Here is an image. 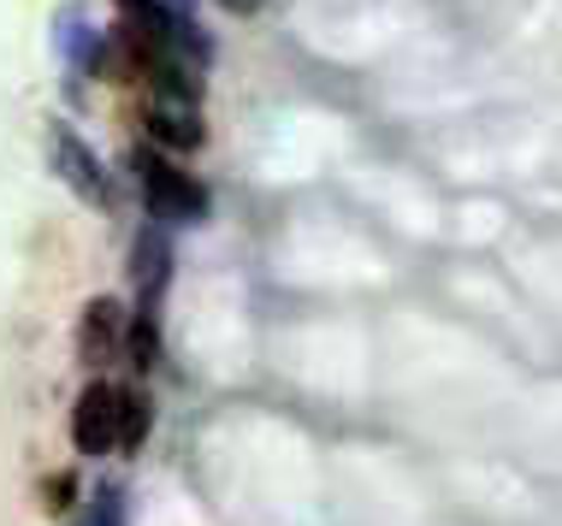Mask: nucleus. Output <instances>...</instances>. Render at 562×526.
Here are the masks:
<instances>
[{
  "label": "nucleus",
  "instance_id": "nucleus-1",
  "mask_svg": "<svg viewBox=\"0 0 562 526\" xmlns=\"http://www.w3.org/2000/svg\"><path fill=\"white\" fill-rule=\"evenodd\" d=\"M136 178H143V202H148V219L155 225H190V219L207 214L202 178L172 167L160 148H136Z\"/></svg>",
  "mask_w": 562,
  "mask_h": 526
},
{
  "label": "nucleus",
  "instance_id": "nucleus-2",
  "mask_svg": "<svg viewBox=\"0 0 562 526\" xmlns=\"http://www.w3.org/2000/svg\"><path fill=\"white\" fill-rule=\"evenodd\" d=\"M71 444H78V456L119 449V385H108V379L83 385L78 409H71Z\"/></svg>",
  "mask_w": 562,
  "mask_h": 526
},
{
  "label": "nucleus",
  "instance_id": "nucleus-3",
  "mask_svg": "<svg viewBox=\"0 0 562 526\" xmlns=\"http://www.w3.org/2000/svg\"><path fill=\"white\" fill-rule=\"evenodd\" d=\"M48 142H54L59 178H66V184L78 190L89 207H108L113 202V195H108V172H101V160L89 155V142L78 137V130H71V125H48Z\"/></svg>",
  "mask_w": 562,
  "mask_h": 526
},
{
  "label": "nucleus",
  "instance_id": "nucleus-4",
  "mask_svg": "<svg viewBox=\"0 0 562 526\" xmlns=\"http://www.w3.org/2000/svg\"><path fill=\"white\" fill-rule=\"evenodd\" d=\"M125 308L113 302V296H95V302L83 308V320H78V361L83 367H113L119 350H125Z\"/></svg>",
  "mask_w": 562,
  "mask_h": 526
},
{
  "label": "nucleus",
  "instance_id": "nucleus-5",
  "mask_svg": "<svg viewBox=\"0 0 562 526\" xmlns=\"http://www.w3.org/2000/svg\"><path fill=\"white\" fill-rule=\"evenodd\" d=\"M131 278H136V296H143V308L160 302L166 278H172V237H166V225H143L131 243Z\"/></svg>",
  "mask_w": 562,
  "mask_h": 526
},
{
  "label": "nucleus",
  "instance_id": "nucleus-6",
  "mask_svg": "<svg viewBox=\"0 0 562 526\" xmlns=\"http://www.w3.org/2000/svg\"><path fill=\"white\" fill-rule=\"evenodd\" d=\"M143 125H148V137H155L160 148H172V155H195V148H202V113H195V107L155 101Z\"/></svg>",
  "mask_w": 562,
  "mask_h": 526
},
{
  "label": "nucleus",
  "instance_id": "nucleus-7",
  "mask_svg": "<svg viewBox=\"0 0 562 526\" xmlns=\"http://www.w3.org/2000/svg\"><path fill=\"white\" fill-rule=\"evenodd\" d=\"M125 350H131V367H136V373H148V367H155V350H160L155 308H136V320L125 325Z\"/></svg>",
  "mask_w": 562,
  "mask_h": 526
},
{
  "label": "nucleus",
  "instance_id": "nucleus-8",
  "mask_svg": "<svg viewBox=\"0 0 562 526\" xmlns=\"http://www.w3.org/2000/svg\"><path fill=\"white\" fill-rule=\"evenodd\" d=\"M148 420H155V409H148L143 390H119V449H136L148 438Z\"/></svg>",
  "mask_w": 562,
  "mask_h": 526
},
{
  "label": "nucleus",
  "instance_id": "nucleus-9",
  "mask_svg": "<svg viewBox=\"0 0 562 526\" xmlns=\"http://www.w3.org/2000/svg\"><path fill=\"white\" fill-rule=\"evenodd\" d=\"M89 526H125V503H119V491H113V485L95 498V515H89Z\"/></svg>",
  "mask_w": 562,
  "mask_h": 526
},
{
  "label": "nucleus",
  "instance_id": "nucleus-10",
  "mask_svg": "<svg viewBox=\"0 0 562 526\" xmlns=\"http://www.w3.org/2000/svg\"><path fill=\"white\" fill-rule=\"evenodd\" d=\"M225 7H232V12H255L261 0H225Z\"/></svg>",
  "mask_w": 562,
  "mask_h": 526
}]
</instances>
